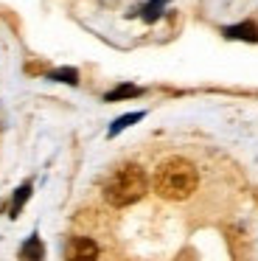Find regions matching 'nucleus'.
Returning <instances> with one entry per match:
<instances>
[{
	"mask_svg": "<svg viewBox=\"0 0 258 261\" xmlns=\"http://www.w3.org/2000/svg\"><path fill=\"white\" fill-rule=\"evenodd\" d=\"M20 258H31V261L45 258V247H42V242H39L37 233H34V236H31V239H28V242L20 247Z\"/></svg>",
	"mask_w": 258,
	"mask_h": 261,
	"instance_id": "423d86ee",
	"label": "nucleus"
},
{
	"mask_svg": "<svg viewBox=\"0 0 258 261\" xmlns=\"http://www.w3.org/2000/svg\"><path fill=\"white\" fill-rule=\"evenodd\" d=\"M146 171L138 163H123L121 169L112 171V177L104 186V199L112 208H126V205L138 202L146 194Z\"/></svg>",
	"mask_w": 258,
	"mask_h": 261,
	"instance_id": "f03ea898",
	"label": "nucleus"
},
{
	"mask_svg": "<svg viewBox=\"0 0 258 261\" xmlns=\"http://www.w3.org/2000/svg\"><path fill=\"white\" fill-rule=\"evenodd\" d=\"M138 121H143V113H126V115H121V118H115V121L110 124V132H107V135H110V138H115L118 132H123L126 126L138 124Z\"/></svg>",
	"mask_w": 258,
	"mask_h": 261,
	"instance_id": "0eeeda50",
	"label": "nucleus"
},
{
	"mask_svg": "<svg viewBox=\"0 0 258 261\" xmlns=\"http://www.w3.org/2000/svg\"><path fill=\"white\" fill-rule=\"evenodd\" d=\"M143 96V87L138 85H118L110 93H104V101H123V98H138Z\"/></svg>",
	"mask_w": 258,
	"mask_h": 261,
	"instance_id": "39448f33",
	"label": "nucleus"
},
{
	"mask_svg": "<svg viewBox=\"0 0 258 261\" xmlns=\"http://www.w3.org/2000/svg\"><path fill=\"white\" fill-rule=\"evenodd\" d=\"M166 3H168V0H149V3L140 9V14H143L146 23H154V20H160V14H163V9H166Z\"/></svg>",
	"mask_w": 258,
	"mask_h": 261,
	"instance_id": "9d476101",
	"label": "nucleus"
},
{
	"mask_svg": "<svg viewBox=\"0 0 258 261\" xmlns=\"http://www.w3.org/2000/svg\"><path fill=\"white\" fill-rule=\"evenodd\" d=\"M50 82H62V85H79V70L76 68H56L48 73Z\"/></svg>",
	"mask_w": 258,
	"mask_h": 261,
	"instance_id": "1a4fd4ad",
	"label": "nucleus"
},
{
	"mask_svg": "<svg viewBox=\"0 0 258 261\" xmlns=\"http://www.w3.org/2000/svg\"><path fill=\"white\" fill-rule=\"evenodd\" d=\"M65 255L67 258H95V255H98V247H95L93 239L76 236V239H70V244L65 247Z\"/></svg>",
	"mask_w": 258,
	"mask_h": 261,
	"instance_id": "7ed1b4c3",
	"label": "nucleus"
},
{
	"mask_svg": "<svg viewBox=\"0 0 258 261\" xmlns=\"http://www.w3.org/2000/svg\"><path fill=\"white\" fill-rule=\"evenodd\" d=\"M222 34L227 37V40H239V42H258V25L250 23V20H244V23L222 29Z\"/></svg>",
	"mask_w": 258,
	"mask_h": 261,
	"instance_id": "20e7f679",
	"label": "nucleus"
},
{
	"mask_svg": "<svg viewBox=\"0 0 258 261\" xmlns=\"http://www.w3.org/2000/svg\"><path fill=\"white\" fill-rule=\"evenodd\" d=\"M28 197H31V182H22V186L14 191V199H11V208H9V216H11V219L20 214V208L28 202Z\"/></svg>",
	"mask_w": 258,
	"mask_h": 261,
	"instance_id": "6e6552de",
	"label": "nucleus"
},
{
	"mask_svg": "<svg viewBox=\"0 0 258 261\" xmlns=\"http://www.w3.org/2000/svg\"><path fill=\"white\" fill-rule=\"evenodd\" d=\"M199 186V171L185 158H168L154 171V194L163 199H188Z\"/></svg>",
	"mask_w": 258,
	"mask_h": 261,
	"instance_id": "f257e3e1",
	"label": "nucleus"
}]
</instances>
